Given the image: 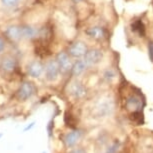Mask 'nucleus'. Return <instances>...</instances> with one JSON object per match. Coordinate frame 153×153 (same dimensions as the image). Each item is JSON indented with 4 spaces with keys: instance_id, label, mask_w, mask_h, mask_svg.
Listing matches in <instances>:
<instances>
[{
    "instance_id": "39448f33",
    "label": "nucleus",
    "mask_w": 153,
    "mask_h": 153,
    "mask_svg": "<svg viewBox=\"0 0 153 153\" xmlns=\"http://www.w3.org/2000/svg\"><path fill=\"white\" fill-rule=\"evenodd\" d=\"M35 92V87H34L33 83L30 81H24L20 86L19 90H18V98L20 100H27L30 97H32V95Z\"/></svg>"
},
{
    "instance_id": "f8f14e48",
    "label": "nucleus",
    "mask_w": 153,
    "mask_h": 153,
    "mask_svg": "<svg viewBox=\"0 0 153 153\" xmlns=\"http://www.w3.org/2000/svg\"><path fill=\"white\" fill-rule=\"evenodd\" d=\"M81 137V132L78 130H74L67 133L64 136V143L67 147H72L77 143V141Z\"/></svg>"
},
{
    "instance_id": "4468645a",
    "label": "nucleus",
    "mask_w": 153,
    "mask_h": 153,
    "mask_svg": "<svg viewBox=\"0 0 153 153\" xmlns=\"http://www.w3.org/2000/svg\"><path fill=\"white\" fill-rule=\"evenodd\" d=\"M22 38L25 39H33L37 36V30L30 25H24L21 26Z\"/></svg>"
},
{
    "instance_id": "dca6fc26",
    "label": "nucleus",
    "mask_w": 153,
    "mask_h": 153,
    "mask_svg": "<svg viewBox=\"0 0 153 153\" xmlns=\"http://www.w3.org/2000/svg\"><path fill=\"white\" fill-rule=\"evenodd\" d=\"M103 77H104V79L107 80V81H112V80L116 77V73H115V71L113 69L108 68V69H106L104 71V73H103Z\"/></svg>"
},
{
    "instance_id": "9b49d317",
    "label": "nucleus",
    "mask_w": 153,
    "mask_h": 153,
    "mask_svg": "<svg viewBox=\"0 0 153 153\" xmlns=\"http://www.w3.org/2000/svg\"><path fill=\"white\" fill-rule=\"evenodd\" d=\"M87 68H88V66L86 65V63L84 60H83V58H80L73 63L72 68H71V73L73 76L77 77V76H79V75H81Z\"/></svg>"
},
{
    "instance_id": "aec40b11",
    "label": "nucleus",
    "mask_w": 153,
    "mask_h": 153,
    "mask_svg": "<svg viewBox=\"0 0 153 153\" xmlns=\"http://www.w3.org/2000/svg\"><path fill=\"white\" fill-rule=\"evenodd\" d=\"M70 153H85V152H84V150H82V149H74L73 151H71Z\"/></svg>"
},
{
    "instance_id": "f3484780",
    "label": "nucleus",
    "mask_w": 153,
    "mask_h": 153,
    "mask_svg": "<svg viewBox=\"0 0 153 153\" xmlns=\"http://www.w3.org/2000/svg\"><path fill=\"white\" fill-rule=\"evenodd\" d=\"M19 0H1L2 4L4 6H7V7H12V6H15V5L18 3Z\"/></svg>"
},
{
    "instance_id": "1a4fd4ad",
    "label": "nucleus",
    "mask_w": 153,
    "mask_h": 153,
    "mask_svg": "<svg viewBox=\"0 0 153 153\" xmlns=\"http://www.w3.org/2000/svg\"><path fill=\"white\" fill-rule=\"evenodd\" d=\"M69 92L70 94L76 99H80V98H83L86 95V89L83 86L81 83L75 81L72 82L70 87H69Z\"/></svg>"
},
{
    "instance_id": "a211bd4d",
    "label": "nucleus",
    "mask_w": 153,
    "mask_h": 153,
    "mask_svg": "<svg viewBox=\"0 0 153 153\" xmlns=\"http://www.w3.org/2000/svg\"><path fill=\"white\" fill-rule=\"evenodd\" d=\"M148 54H149L150 59L153 61V42H150L148 45Z\"/></svg>"
},
{
    "instance_id": "f03ea898",
    "label": "nucleus",
    "mask_w": 153,
    "mask_h": 153,
    "mask_svg": "<svg viewBox=\"0 0 153 153\" xmlns=\"http://www.w3.org/2000/svg\"><path fill=\"white\" fill-rule=\"evenodd\" d=\"M103 58V52L98 48H91L88 49L87 52L83 57V60L85 61L86 65L88 67H91V66H94L98 64Z\"/></svg>"
},
{
    "instance_id": "9d476101",
    "label": "nucleus",
    "mask_w": 153,
    "mask_h": 153,
    "mask_svg": "<svg viewBox=\"0 0 153 153\" xmlns=\"http://www.w3.org/2000/svg\"><path fill=\"white\" fill-rule=\"evenodd\" d=\"M5 35L12 41H17L20 38H22V31L21 26L17 25H10L5 29Z\"/></svg>"
},
{
    "instance_id": "20e7f679",
    "label": "nucleus",
    "mask_w": 153,
    "mask_h": 153,
    "mask_svg": "<svg viewBox=\"0 0 153 153\" xmlns=\"http://www.w3.org/2000/svg\"><path fill=\"white\" fill-rule=\"evenodd\" d=\"M55 60L57 61L59 65L60 71L63 72V73H66L68 71H71L72 68V62H71V57L68 54V52H65V51H60V52L56 55Z\"/></svg>"
},
{
    "instance_id": "423d86ee",
    "label": "nucleus",
    "mask_w": 153,
    "mask_h": 153,
    "mask_svg": "<svg viewBox=\"0 0 153 153\" xmlns=\"http://www.w3.org/2000/svg\"><path fill=\"white\" fill-rule=\"evenodd\" d=\"M16 60L10 55L3 56L0 60V71L2 73H12L16 68Z\"/></svg>"
},
{
    "instance_id": "2eb2a0df",
    "label": "nucleus",
    "mask_w": 153,
    "mask_h": 153,
    "mask_svg": "<svg viewBox=\"0 0 153 153\" xmlns=\"http://www.w3.org/2000/svg\"><path fill=\"white\" fill-rule=\"evenodd\" d=\"M132 30H133L134 32H137L140 36H143L144 31H145V28H144V25H143L142 22L136 21L132 24Z\"/></svg>"
},
{
    "instance_id": "6ab92c4d",
    "label": "nucleus",
    "mask_w": 153,
    "mask_h": 153,
    "mask_svg": "<svg viewBox=\"0 0 153 153\" xmlns=\"http://www.w3.org/2000/svg\"><path fill=\"white\" fill-rule=\"evenodd\" d=\"M4 48H5V41H4V39L0 36V53L4 50Z\"/></svg>"
},
{
    "instance_id": "ddd939ff",
    "label": "nucleus",
    "mask_w": 153,
    "mask_h": 153,
    "mask_svg": "<svg viewBox=\"0 0 153 153\" xmlns=\"http://www.w3.org/2000/svg\"><path fill=\"white\" fill-rule=\"evenodd\" d=\"M126 107L127 109L136 112L141 107V99L136 95H132L126 100Z\"/></svg>"
},
{
    "instance_id": "412c9836",
    "label": "nucleus",
    "mask_w": 153,
    "mask_h": 153,
    "mask_svg": "<svg viewBox=\"0 0 153 153\" xmlns=\"http://www.w3.org/2000/svg\"><path fill=\"white\" fill-rule=\"evenodd\" d=\"M34 124H35V123H34V122H32V123H31V125H28V126L26 127V128L24 129V131H27L28 129H31V128H32V127L34 126Z\"/></svg>"
},
{
    "instance_id": "6e6552de",
    "label": "nucleus",
    "mask_w": 153,
    "mask_h": 153,
    "mask_svg": "<svg viewBox=\"0 0 153 153\" xmlns=\"http://www.w3.org/2000/svg\"><path fill=\"white\" fill-rule=\"evenodd\" d=\"M85 34L92 39L100 41V40H103L105 38L106 31L104 28L101 26H92L85 30Z\"/></svg>"
},
{
    "instance_id": "0eeeda50",
    "label": "nucleus",
    "mask_w": 153,
    "mask_h": 153,
    "mask_svg": "<svg viewBox=\"0 0 153 153\" xmlns=\"http://www.w3.org/2000/svg\"><path fill=\"white\" fill-rule=\"evenodd\" d=\"M27 72L29 76L33 77V78H39L44 72V66L40 61L37 60H33L29 63L27 67Z\"/></svg>"
},
{
    "instance_id": "7ed1b4c3",
    "label": "nucleus",
    "mask_w": 153,
    "mask_h": 153,
    "mask_svg": "<svg viewBox=\"0 0 153 153\" xmlns=\"http://www.w3.org/2000/svg\"><path fill=\"white\" fill-rule=\"evenodd\" d=\"M59 72H60L59 65L55 59L49 60V61L46 63V65L44 67V73H45L46 79H47L48 81H55L59 76Z\"/></svg>"
},
{
    "instance_id": "f257e3e1",
    "label": "nucleus",
    "mask_w": 153,
    "mask_h": 153,
    "mask_svg": "<svg viewBox=\"0 0 153 153\" xmlns=\"http://www.w3.org/2000/svg\"><path fill=\"white\" fill-rule=\"evenodd\" d=\"M87 50H88L87 45L83 41H75L72 43V44H70V46L68 47L67 52L69 55H70V57L80 59L84 57L86 52H87Z\"/></svg>"
}]
</instances>
